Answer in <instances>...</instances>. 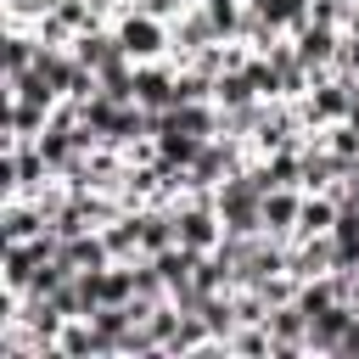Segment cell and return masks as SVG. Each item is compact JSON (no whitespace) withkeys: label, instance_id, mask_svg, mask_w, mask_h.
<instances>
[{"label":"cell","instance_id":"cell-3","mask_svg":"<svg viewBox=\"0 0 359 359\" xmlns=\"http://www.w3.org/2000/svg\"><path fill=\"white\" fill-rule=\"evenodd\" d=\"M292 45H297V62L314 73V84L320 79H331L337 73V50H342V28H331V22H303L297 34H292Z\"/></svg>","mask_w":359,"mask_h":359},{"label":"cell","instance_id":"cell-12","mask_svg":"<svg viewBox=\"0 0 359 359\" xmlns=\"http://www.w3.org/2000/svg\"><path fill=\"white\" fill-rule=\"evenodd\" d=\"M101 241H107L112 264H135V258H146V247H140V213H118L112 224H101Z\"/></svg>","mask_w":359,"mask_h":359},{"label":"cell","instance_id":"cell-16","mask_svg":"<svg viewBox=\"0 0 359 359\" xmlns=\"http://www.w3.org/2000/svg\"><path fill=\"white\" fill-rule=\"evenodd\" d=\"M252 11L264 22H275L280 34H297L309 17H314V0H252Z\"/></svg>","mask_w":359,"mask_h":359},{"label":"cell","instance_id":"cell-10","mask_svg":"<svg viewBox=\"0 0 359 359\" xmlns=\"http://www.w3.org/2000/svg\"><path fill=\"white\" fill-rule=\"evenodd\" d=\"M84 67H112L118 56H123V45H118V34H112V22H101V28H84V34H73V45H67Z\"/></svg>","mask_w":359,"mask_h":359},{"label":"cell","instance_id":"cell-2","mask_svg":"<svg viewBox=\"0 0 359 359\" xmlns=\"http://www.w3.org/2000/svg\"><path fill=\"white\" fill-rule=\"evenodd\" d=\"M353 101H359V79L331 73V79H320V84L297 101V112H303V123H309V135H314V129H325V123H342V118L353 112Z\"/></svg>","mask_w":359,"mask_h":359},{"label":"cell","instance_id":"cell-22","mask_svg":"<svg viewBox=\"0 0 359 359\" xmlns=\"http://www.w3.org/2000/svg\"><path fill=\"white\" fill-rule=\"evenodd\" d=\"M247 6H252V0H247Z\"/></svg>","mask_w":359,"mask_h":359},{"label":"cell","instance_id":"cell-11","mask_svg":"<svg viewBox=\"0 0 359 359\" xmlns=\"http://www.w3.org/2000/svg\"><path fill=\"white\" fill-rule=\"evenodd\" d=\"M297 208H303V191L297 185H275V191H264V230L269 236H297Z\"/></svg>","mask_w":359,"mask_h":359},{"label":"cell","instance_id":"cell-8","mask_svg":"<svg viewBox=\"0 0 359 359\" xmlns=\"http://www.w3.org/2000/svg\"><path fill=\"white\" fill-rule=\"evenodd\" d=\"M213 39H219V34H213V22H208V17H202V6L191 0V6L174 17V62L185 67V62H191L196 50H208Z\"/></svg>","mask_w":359,"mask_h":359},{"label":"cell","instance_id":"cell-19","mask_svg":"<svg viewBox=\"0 0 359 359\" xmlns=\"http://www.w3.org/2000/svg\"><path fill=\"white\" fill-rule=\"evenodd\" d=\"M314 22H331L348 34V0H314Z\"/></svg>","mask_w":359,"mask_h":359},{"label":"cell","instance_id":"cell-6","mask_svg":"<svg viewBox=\"0 0 359 359\" xmlns=\"http://www.w3.org/2000/svg\"><path fill=\"white\" fill-rule=\"evenodd\" d=\"M45 230H50V219L39 213L34 196H0V241H34Z\"/></svg>","mask_w":359,"mask_h":359},{"label":"cell","instance_id":"cell-14","mask_svg":"<svg viewBox=\"0 0 359 359\" xmlns=\"http://www.w3.org/2000/svg\"><path fill=\"white\" fill-rule=\"evenodd\" d=\"M224 353L230 359H275V337H269L264 320H252V325H236L224 337Z\"/></svg>","mask_w":359,"mask_h":359},{"label":"cell","instance_id":"cell-21","mask_svg":"<svg viewBox=\"0 0 359 359\" xmlns=\"http://www.w3.org/2000/svg\"><path fill=\"white\" fill-rule=\"evenodd\" d=\"M348 123H353V129H359V101H353V112H348Z\"/></svg>","mask_w":359,"mask_h":359},{"label":"cell","instance_id":"cell-20","mask_svg":"<svg viewBox=\"0 0 359 359\" xmlns=\"http://www.w3.org/2000/svg\"><path fill=\"white\" fill-rule=\"evenodd\" d=\"M337 73L359 79V34H342V50H337Z\"/></svg>","mask_w":359,"mask_h":359},{"label":"cell","instance_id":"cell-17","mask_svg":"<svg viewBox=\"0 0 359 359\" xmlns=\"http://www.w3.org/2000/svg\"><path fill=\"white\" fill-rule=\"evenodd\" d=\"M196 6H202V17L213 22L219 39H241V28H247V0H196Z\"/></svg>","mask_w":359,"mask_h":359},{"label":"cell","instance_id":"cell-1","mask_svg":"<svg viewBox=\"0 0 359 359\" xmlns=\"http://www.w3.org/2000/svg\"><path fill=\"white\" fill-rule=\"evenodd\" d=\"M112 34H118V45H123L129 62H163V56H174V22H163V17L140 11V6L118 11Z\"/></svg>","mask_w":359,"mask_h":359},{"label":"cell","instance_id":"cell-7","mask_svg":"<svg viewBox=\"0 0 359 359\" xmlns=\"http://www.w3.org/2000/svg\"><path fill=\"white\" fill-rule=\"evenodd\" d=\"M34 62H39V34L22 22H0V79L28 73Z\"/></svg>","mask_w":359,"mask_h":359},{"label":"cell","instance_id":"cell-5","mask_svg":"<svg viewBox=\"0 0 359 359\" xmlns=\"http://www.w3.org/2000/svg\"><path fill=\"white\" fill-rule=\"evenodd\" d=\"M286 269H292L297 280H314V275H337V241H331V236H292Z\"/></svg>","mask_w":359,"mask_h":359},{"label":"cell","instance_id":"cell-13","mask_svg":"<svg viewBox=\"0 0 359 359\" xmlns=\"http://www.w3.org/2000/svg\"><path fill=\"white\" fill-rule=\"evenodd\" d=\"M67 269H101V264H112V252H107V241H101V230H79V236H62V252H56Z\"/></svg>","mask_w":359,"mask_h":359},{"label":"cell","instance_id":"cell-15","mask_svg":"<svg viewBox=\"0 0 359 359\" xmlns=\"http://www.w3.org/2000/svg\"><path fill=\"white\" fill-rule=\"evenodd\" d=\"M252 101H264V95L252 90L247 67H236V73H219V79H213V107H219V112H236V107H252Z\"/></svg>","mask_w":359,"mask_h":359},{"label":"cell","instance_id":"cell-18","mask_svg":"<svg viewBox=\"0 0 359 359\" xmlns=\"http://www.w3.org/2000/svg\"><path fill=\"white\" fill-rule=\"evenodd\" d=\"M320 140H325L337 157H348V163L359 157V129H353L348 118H342V123H325V129H320Z\"/></svg>","mask_w":359,"mask_h":359},{"label":"cell","instance_id":"cell-9","mask_svg":"<svg viewBox=\"0 0 359 359\" xmlns=\"http://www.w3.org/2000/svg\"><path fill=\"white\" fill-rule=\"evenodd\" d=\"M342 219V196L337 191H303V208H297V236H331Z\"/></svg>","mask_w":359,"mask_h":359},{"label":"cell","instance_id":"cell-4","mask_svg":"<svg viewBox=\"0 0 359 359\" xmlns=\"http://www.w3.org/2000/svg\"><path fill=\"white\" fill-rule=\"evenodd\" d=\"M174 84H180V62L163 56V62H135V101L146 112H168L174 107Z\"/></svg>","mask_w":359,"mask_h":359}]
</instances>
